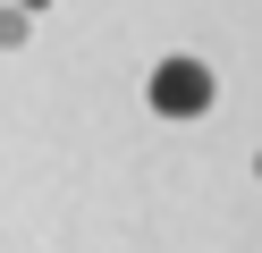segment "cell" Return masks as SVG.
I'll return each mask as SVG.
<instances>
[{
	"label": "cell",
	"instance_id": "2",
	"mask_svg": "<svg viewBox=\"0 0 262 253\" xmlns=\"http://www.w3.org/2000/svg\"><path fill=\"white\" fill-rule=\"evenodd\" d=\"M9 42H26V9H0V51Z\"/></svg>",
	"mask_w": 262,
	"mask_h": 253
},
{
	"label": "cell",
	"instance_id": "3",
	"mask_svg": "<svg viewBox=\"0 0 262 253\" xmlns=\"http://www.w3.org/2000/svg\"><path fill=\"white\" fill-rule=\"evenodd\" d=\"M254 177H262V152H254Z\"/></svg>",
	"mask_w": 262,
	"mask_h": 253
},
{
	"label": "cell",
	"instance_id": "1",
	"mask_svg": "<svg viewBox=\"0 0 262 253\" xmlns=\"http://www.w3.org/2000/svg\"><path fill=\"white\" fill-rule=\"evenodd\" d=\"M211 93H220V84H211V67H203V59H161V67H152V84H144V101H152L161 118H203V110H211Z\"/></svg>",
	"mask_w": 262,
	"mask_h": 253
}]
</instances>
